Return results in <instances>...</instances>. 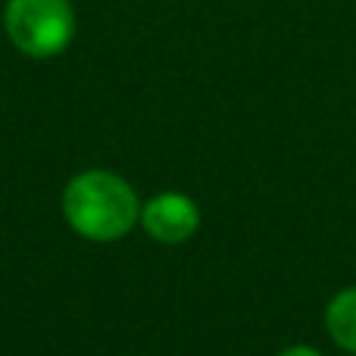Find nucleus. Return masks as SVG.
Wrapping results in <instances>:
<instances>
[{"label":"nucleus","mask_w":356,"mask_h":356,"mask_svg":"<svg viewBox=\"0 0 356 356\" xmlns=\"http://www.w3.org/2000/svg\"><path fill=\"white\" fill-rule=\"evenodd\" d=\"M141 225L160 244H184L200 228V209L188 194H156L141 209Z\"/></svg>","instance_id":"7ed1b4c3"},{"label":"nucleus","mask_w":356,"mask_h":356,"mask_svg":"<svg viewBox=\"0 0 356 356\" xmlns=\"http://www.w3.org/2000/svg\"><path fill=\"white\" fill-rule=\"evenodd\" d=\"M63 216L88 241H119L141 219V203L125 178L91 169L75 175L63 191Z\"/></svg>","instance_id":"f257e3e1"},{"label":"nucleus","mask_w":356,"mask_h":356,"mask_svg":"<svg viewBox=\"0 0 356 356\" xmlns=\"http://www.w3.org/2000/svg\"><path fill=\"white\" fill-rule=\"evenodd\" d=\"M325 328L334 344L347 353H356V288H344L328 300L325 307Z\"/></svg>","instance_id":"20e7f679"},{"label":"nucleus","mask_w":356,"mask_h":356,"mask_svg":"<svg viewBox=\"0 0 356 356\" xmlns=\"http://www.w3.org/2000/svg\"><path fill=\"white\" fill-rule=\"evenodd\" d=\"M278 356H322L316 347H307V344H294V347H288V350H282Z\"/></svg>","instance_id":"39448f33"},{"label":"nucleus","mask_w":356,"mask_h":356,"mask_svg":"<svg viewBox=\"0 0 356 356\" xmlns=\"http://www.w3.org/2000/svg\"><path fill=\"white\" fill-rule=\"evenodd\" d=\"M3 22L13 47L35 60L63 54L75 35L69 0H6Z\"/></svg>","instance_id":"f03ea898"}]
</instances>
